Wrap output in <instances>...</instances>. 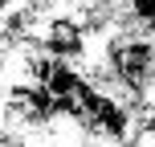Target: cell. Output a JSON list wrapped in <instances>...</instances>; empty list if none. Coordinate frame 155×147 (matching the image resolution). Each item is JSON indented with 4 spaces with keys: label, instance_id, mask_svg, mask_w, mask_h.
<instances>
[{
    "label": "cell",
    "instance_id": "cell-1",
    "mask_svg": "<svg viewBox=\"0 0 155 147\" xmlns=\"http://www.w3.org/2000/svg\"><path fill=\"white\" fill-rule=\"evenodd\" d=\"M4 8H8V0H0V16H4Z\"/></svg>",
    "mask_w": 155,
    "mask_h": 147
}]
</instances>
